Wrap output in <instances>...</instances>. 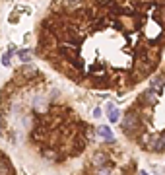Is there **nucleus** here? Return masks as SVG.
Wrapping results in <instances>:
<instances>
[{"instance_id":"nucleus-1","label":"nucleus","mask_w":165,"mask_h":175,"mask_svg":"<svg viewBox=\"0 0 165 175\" xmlns=\"http://www.w3.org/2000/svg\"><path fill=\"white\" fill-rule=\"evenodd\" d=\"M2 64H4V66H10V53H6L2 56Z\"/></svg>"},{"instance_id":"nucleus-2","label":"nucleus","mask_w":165,"mask_h":175,"mask_svg":"<svg viewBox=\"0 0 165 175\" xmlns=\"http://www.w3.org/2000/svg\"><path fill=\"white\" fill-rule=\"evenodd\" d=\"M20 58L21 61H29V53L27 51H20Z\"/></svg>"},{"instance_id":"nucleus-3","label":"nucleus","mask_w":165,"mask_h":175,"mask_svg":"<svg viewBox=\"0 0 165 175\" xmlns=\"http://www.w3.org/2000/svg\"><path fill=\"white\" fill-rule=\"evenodd\" d=\"M68 2H70V4H72V2H78V0H68Z\"/></svg>"}]
</instances>
